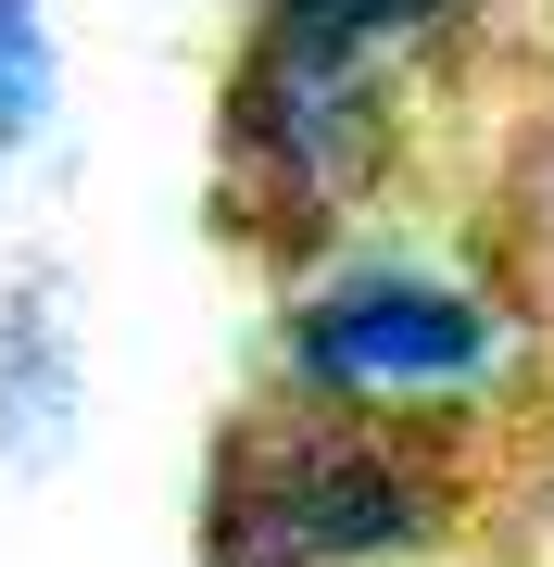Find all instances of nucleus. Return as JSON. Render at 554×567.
I'll use <instances>...</instances> for the list:
<instances>
[{
    "mask_svg": "<svg viewBox=\"0 0 554 567\" xmlns=\"http://www.w3.org/2000/svg\"><path fill=\"white\" fill-rule=\"evenodd\" d=\"M76 404H88V365H76L63 278L51 265H13V290H0V466H51Z\"/></svg>",
    "mask_w": 554,
    "mask_h": 567,
    "instance_id": "4",
    "label": "nucleus"
},
{
    "mask_svg": "<svg viewBox=\"0 0 554 567\" xmlns=\"http://www.w3.org/2000/svg\"><path fill=\"white\" fill-rule=\"evenodd\" d=\"M516 365V316L453 265L366 252L341 278L278 303V379L315 404H378V416H453Z\"/></svg>",
    "mask_w": 554,
    "mask_h": 567,
    "instance_id": "3",
    "label": "nucleus"
},
{
    "mask_svg": "<svg viewBox=\"0 0 554 567\" xmlns=\"http://www.w3.org/2000/svg\"><path fill=\"white\" fill-rule=\"evenodd\" d=\"M492 0H252L227 63V203L252 240H328L390 177L404 102Z\"/></svg>",
    "mask_w": 554,
    "mask_h": 567,
    "instance_id": "1",
    "label": "nucleus"
},
{
    "mask_svg": "<svg viewBox=\"0 0 554 567\" xmlns=\"http://www.w3.org/2000/svg\"><path fill=\"white\" fill-rule=\"evenodd\" d=\"M63 114V39H51V0H0V164L39 152Z\"/></svg>",
    "mask_w": 554,
    "mask_h": 567,
    "instance_id": "5",
    "label": "nucleus"
},
{
    "mask_svg": "<svg viewBox=\"0 0 554 567\" xmlns=\"http://www.w3.org/2000/svg\"><path fill=\"white\" fill-rule=\"evenodd\" d=\"M467 480H453L441 416L378 404H252L227 416L202 466V567H404L429 555Z\"/></svg>",
    "mask_w": 554,
    "mask_h": 567,
    "instance_id": "2",
    "label": "nucleus"
}]
</instances>
